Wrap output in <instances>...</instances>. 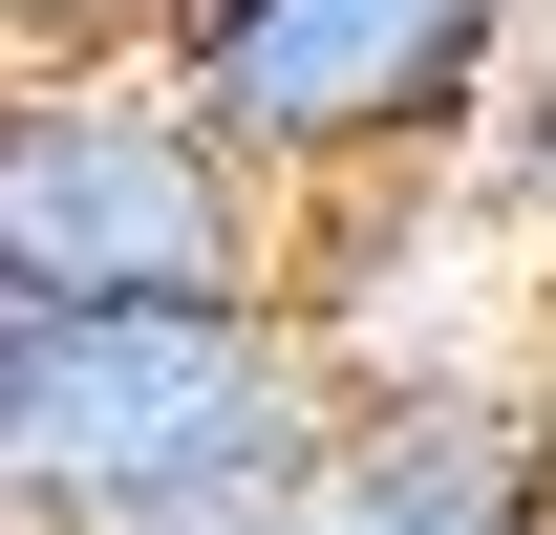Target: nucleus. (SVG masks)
<instances>
[{
	"label": "nucleus",
	"mask_w": 556,
	"mask_h": 535,
	"mask_svg": "<svg viewBox=\"0 0 556 535\" xmlns=\"http://www.w3.org/2000/svg\"><path fill=\"white\" fill-rule=\"evenodd\" d=\"M343 428V364L300 300H150V322H22L0 386V535H172L300 493Z\"/></svg>",
	"instance_id": "f257e3e1"
},
{
	"label": "nucleus",
	"mask_w": 556,
	"mask_h": 535,
	"mask_svg": "<svg viewBox=\"0 0 556 535\" xmlns=\"http://www.w3.org/2000/svg\"><path fill=\"white\" fill-rule=\"evenodd\" d=\"M535 0H172V108L278 194V236H364L428 214L514 108Z\"/></svg>",
	"instance_id": "f03ea898"
},
{
	"label": "nucleus",
	"mask_w": 556,
	"mask_h": 535,
	"mask_svg": "<svg viewBox=\"0 0 556 535\" xmlns=\"http://www.w3.org/2000/svg\"><path fill=\"white\" fill-rule=\"evenodd\" d=\"M0 300L22 322H150V300H300V236L172 65H0Z\"/></svg>",
	"instance_id": "7ed1b4c3"
},
{
	"label": "nucleus",
	"mask_w": 556,
	"mask_h": 535,
	"mask_svg": "<svg viewBox=\"0 0 556 535\" xmlns=\"http://www.w3.org/2000/svg\"><path fill=\"white\" fill-rule=\"evenodd\" d=\"M300 535H556V428L514 386H343Z\"/></svg>",
	"instance_id": "20e7f679"
},
{
	"label": "nucleus",
	"mask_w": 556,
	"mask_h": 535,
	"mask_svg": "<svg viewBox=\"0 0 556 535\" xmlns=\"http://www.w3.org/2000/svg\"><path fill=\"white\" fill-rule=\"evenodd\" d=\"M172 0H0V65H150Z\"/></svg>",
	"instance_id": "39448f33"
},
{
	"label": "nucleus",
	"mask_w": 556,
	"mask_h": 535,
	"mask_svg": "<svg viewBox=\"0 0 556 535\" xmlns=\"http://www.w3.org/2000/svg\"><path fill=\"white\" fill-rule=\"evenodd\" d=\"M0 386H22V300H0Z\"/></svg>",
	"instance_id": "423d86ee"
}]
</instances>
